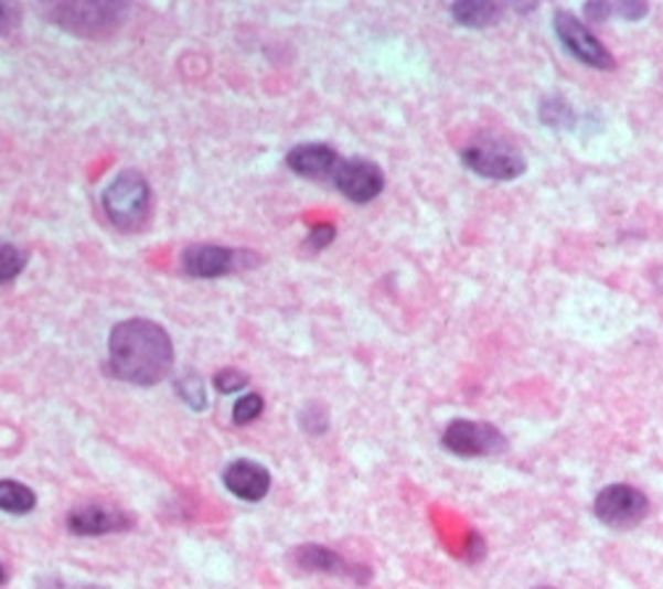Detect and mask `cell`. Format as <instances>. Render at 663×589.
I'll use <instances>...</instances> for the list:
<instances>
[{
  "label": "cell",
  "mask_w": 663,
  "mask_h": 589,
  "mask_svg": "<svg viewBox=\"0 0 663 589\" xmlns=\"http://www.w3.org/2000/svg\"><path fill=\"white\" fill-rule=\"evenodd\" d=\"M108 372L132 385H159L172 372L174 345L167 329L148 319H127L111 329Z\"/></svg>",
  "instance_id": "6da1fadb"
},
{
  "label": "cell",
  "mask_w": 663,
  "mask_h": 589,
  "mask_svg": "<svg viewBox=\"0 0 663 589\" xmlns=\"http://www.w3.org/2000/svg\"><path fill=\"white\" fill-rule=\"evenodd\" d=\"M104 208L114 227L135 232L150 216V184L138 171H121L104 190Z\"/></svg>",
  "instance_id": "7a4b0ae2"
},
{
  "label": "cell",
  "mask_w": 663,
  "mask_h": 589,
  "mask_svg": "<svg viewBox=\"0 0 663 589\" xmlns=\"http://www.w3.org/2000/svg\"><path fill=\"white\" fill-rule=\"evenodd\" d=\"M463 167L484 176V180L511 182L526 171V159L522 150L501 140V137H482V140L471 142L461 153Z\"/></svg>",
  "instance_id": "3957f363"
},
{
  "label": "cell",
  "mask_w": 663,
  "mask_h": 589,
  "mask_svg": "<svg viewBox=\"0 0 663 589\" xmlns=\"http://www.w3.org/2000/svg\"><path fill=\"white\" fill-rule=\"evenodd\" d=\"M121 3H58L51 6L47 13L66 32L79 34V38H95V34H108L114 26L121 24L125 17Z\"/></svg>",
  "instance_id": "277c9868"
},
{
  "label": "cell",
  "mask_w": 663,
  "mask_h": 589,
  "mask_svg": "<svg viewBox=\"0 0 663 589\" xmlns=\"http://www.w3.org/2000/svg\"><path fill=\"white\" fill-rule=\"evenodd\" d=\"M648 508H651L648 497L632 484H608L606 490L598 492L592 505L598 522L611 526V529H632V526L642 524Z\"/></svg>",
  "instance_id": "5b68a950"
},
{
  "label": "cell",
  "mask_w": 663,
  "mask_h": 589,
  "mask_svg": "<svg viewBox=\"0 0 663 589\" xmlns=\"http://www.w3.org/2000/svg\"><path fill=\"white\" fill-rule=\"evenodd\" d=\"M442 448L458 458H488L505 450V437L492 424L456 419L442 431Z\"/></svg>",
  "instance_id": "8992f818"
},
{
  "label": "cell",
  "mask_w": 663,
  "mask_h": 589,
  "mask_svg": "<svg viewBox=\"0 0 663 589\" xmlns=\"http://www.w3.org/2000/svg\"><path fill=\"white\" fill-rule=\"evenodd\" d=\"M553 26H556L558 40L564 43L566 51L571 53L574 58L582 61L585 66L592 68H613V56L606 51L603 43H600L595 34L587 30V26L579 22L577 17L569 11H556L553 17Z\"/></svg>",
  "instance_id": "52a82bcc"
},
{
  "label": "cell",
  "mask_w": 663,
  "mask_h": 589,
  "mask_svg": "<svg viewBox=\"0 0 663 589\" xmlns=\"http://www.w3.org/2000/svg\"><path fill=\"white\" fill-rule=\"evenodd\" d=\"M334 188L353 203H372L385 190V174L374 161L343 159L332 180Z\"/></svg>",
  "instance_id": "ba28073f"
},
{
  "label": "cell",
  "mask_w": 663,
  "mask_h": 589,
  "mask_svg": "<svg viewBox=\"0 0 663 589\" xmlns=\"http://www.w3.org/2000/svg\"><path fill=\"white\" fill-rule=\"evenodd\" d=\"M69 532L79 534V537H100V534H116L125 532L132 524V518L125 511H119L116 505L106 503H82L77 508L69 511Z\"/></svg>",
  "instance_id": "9c48e42d"
},
{
  "label": "cell",
  "mask_w": 663,
  "mask_h": 589,
  "mask_svg": "<svg viewBox=\"0 0 663 589\" xmlns=\"http://www.w3.org/2000/svg\"><path fill=\"white\" fill-rule=\"evenodd\" d=\"M340 163L343 159L338 156V150L324 146V142H303V146H296L287 153V167L306 180L332 182Z\"/></svg>",
  "instance_id": "30bf717a"
},
{
  "label": "cell",
  "mask_w": 663,
  "mask_h": 589,
  "mask_svg": "<svg viewBox=\"0 0 663 589\" xmlns=\"http://www.w3.org/2000/svg\"><path fill=\"white\" fill-rule=\"evenodd\" d=\"M224 488L245 503H261L271 490V474L256 461H232L224 469Z\"/></svg>",
  "instance_id": "8fae6325"
},
{
  "label": "cell",
  "mask_w": 663,
  "mask_h": 589,
  "mask_svg": "<svg viewBox=\"0 0 663 589\" xmlns=\"http://www.w3.org/2000/svg\"><path fill=\"white\" fill-rule=\"evenodd\" d=\"M240 253L222 248V245H193L182 253V266L190 277L216 279L235 271Z\"/></svg>",
  "instance_id": "7c38bea8"
},
{
  "label": "cell",
  "mask_w": 663,
  "mask_h": 589,
  "mask_svg": "<svg viewBox=\"0 0 663 589\" xmlns=\"http://www.w3.org/2000/svg\"><path fill=\"white\" fill-rule=\"evenodd\" d=\"M292 560H296V566L303 568V571H319V574H340V577H351L359 581V571L351 566L347 560L340 556V553L330 550V547L324 545H300L296 553H292ZM364 581V579H361Z\"/></svg>",
  "instance_id": "4fadbf2b"
},
{
  "label": "cell",
  "mask_w": 663,
  "mask_h": 589,
  "mask_svg": "<svg viewBox=\"0 0 663 589\" xmlns=\"http://www.w3.org/2000/svg\"><path fill=\"white\" fill-rule=\"evenodd\" d=\"M503 6L495 0H458L450 6V17L461 26H471V30L495 26L503 19Z\"/></svg>",
  "instance_id": "5bb4252c"
},
{
  "label": "cell",
  "mask_w": 663,
  "mask_h": 589,
  "mask_svg": "<svg viewBox=\"0 0 663 589\" xmlns=\"http://www.w3.org/2000/svg\"><path fill=\"white\" fill-rule=\"evenodd\" d=\"M38 505V495L17 479H0V511L11 516H24Z\"/></svg>",
  "instance_id": "9a60e30c"
},
{
  "label": "cell",
  "mask_w": 663,
  "mask_h": 589,
  "mask_svg": "<svg viewBox=\"0 0 663 589\" xmlns=\"http://www.w3.org/2000/svg\"><path fill=\"white\" fill-rule=\"evenodd\" d=\"M539 121L556 129H571L577 125V114L564 98L550 95V98H543V103H539Z\"/></svg>",
  "instance_id": "2e32d148"
},
{
  "label": "cell",
  "mask_w": 663,
  "mask_h": 589,
  "mask_svg": "<svg viewBox=\"0 0 663 589\" xmlns=\"http://www.w3.org/2000/svg\"><path fill=\"white\" fill-rule=\"evenodd\" d=\"M24 266H26L24 250H19L17 245L0 243V285L17 279L19 274L24 271Z\"/></svg>",
  "instance_id": "e0dca14e"
},
{
  "label": "cell",
  "mask_w": 663,
  "mask_h": 589,
  "mask_svg": "<svg viewBox=\"0 0 663 589\" xmlns=\"http://www.w3.org/2000/svg\"><path fill=\"white\" fill-rule=\"evenodd\" d=\"M177 393L188 406H193L197 410L206 408V385L197 374H184L180 382H177Z\"/></svg>",
  "instance_id": "ac0fdd59"
},
{
  "label": "cell",
  "mask_w": 663,
  "mask_h": 589,
  "mask_svg": "<svg viewBox=\"0 0 663 589\" xmlns=\"http://www.w3.org/2000/svg\"><path fill=\"white\" fill-rule=\"evenodd\" d=\"M261 414H264V397L256 393L243 395L240 400H235V408H232V419H235V424H240V427L256 421Z\"/></svg>",
  "instance_id": "d6986e66"
},
{
  "label": "cell",
  "mask_w": 663,
  "mask_h": 589,
  "mask_svg": "<svg viewBox=\"0 0 663 589\" xmlns=\"http://www.w3.org/2000/svg\"><path fill=\"white\" fill-rule=\"evenodd\" d=\"M300 424H303V429L309 431V435H324L327 427H330V416H327V410L321 408L319 403H311V406L300 414Z\"/></svg>",
  "instance_id": "ffe728a7"
},
{
  "label": "cell",
  "mask_w": 663,
  "mask_h": 589,
  "mask_svg": "<svg viewBox=\"0 0 663 589\" xmlns=\"http://www.w3.org/2000/svg\"><path fill=\"white\" fill-rule=\"evenodd\" d=\"M248 385V376L243 372H237V368H224V372H218L214 376V387L222 395H232V393H240V389Z\"/></svg>",
  "instance_id": "44dd1931"
},
{
  "label": "cell",
  "mask_w": 663,
  "mask_h": 589,
  "mask_svg": "<svg viewBox=\"0 0 663 589\" xmlns=\"http://www.w3.org/2000/svg\"><path fill=\"white\" fill-rule=\"evenodd\" d=\"M611 11L619 13L621 19H627V22H640V19L648 17L651 6L638 3V0H624V3H611Z\"/></svg>",
  "instance_id": "7402d4cb"
},
{
  "label": "cell",
  "mask_w": 663,
  "mask_h": 589,
  "mask_svg": "<svg viewBox=\"0 0 663 589\" xmlns=\"http://www.w3.org/2000/svg\"><path fill=\"white\" fill-rule=\"evenodd\" d=\"M19 22H22V11H19V6L0 3V34L11 32Z\"/></svg>",
  "instance_id": "603a6c76"
},
{
  "label": "cell",
  "mask_w": 663,
  "mask_h": 589,
  "mask_svg": "<svg viewBox=\"0 0 663 589\" xmlns=\"http://www.w3.org/2000/svg\"><path fill=\"white\" fill-rule=\"evenodd\" d=\"M332 239H334V227H332V224H319V227L311 229V235H309V239H306V243H309V248L321 250V248H327V245H330Z\"/></svg>",
  "instance_id": "cb8c5ba5"
},
{
  "label": "cell",
  "mask_w": 663,
  "mask_h": 589,
  "mask_svg": "<svg viewBox=\"0 0 663 589\" xmlns=\"http://www.w3.org/2000/svg\"><path fill=\"white\" fill-rule=\"evenodd\" d=\"M38 589H106V587H95V585H77V581L58 579V577H43V579H38Z\"/></svg>",
  "instance_id": "d4e9b609"
},
{
  "label": "cell",
  "mask_w": 663,
  "mask_h": 589,
  "mask_svg": "<svg viewBox=\"0 0 663 589\" xmlns=\"http://www.w3.org/2000/svg\"><path fill=\"white\" fill-rule=\"evenodd\" d=\"M585 13L590 22H606L613 11H611V3H587Z\"/></svg>",
  "instance_id": "484cf974"
},
{
  "label": "cell",
  "mask_w": 663,
  "mask_h": 589,
  "mask_svg": "<svg viewBox=\"0 0 663 589\" xmlns=\"http://www.w3.org/2000/svg\"><path fill=\"white\" fill-rule=\"evenodd\" d=\"M469 560H480L484 556V539L480 534H471L469 537Z\"/></svg>",
  "instance_id": "4316f807"
},
{
  "label": "cell",
  "mask_w": 663,
  "mask_h": 589,
  "mask_svg": "<svg viewBox=\"0 0 663 589\" xmlns=\"http://www.w3.org/2000/svg\"><path fill=\"white\" fill-rule=\"evenodd\" d=\"M3 581H6V568L0 564V585H3Z\"/></svg>",
  "instance_id": "83f0119b"
},
{
  "label": "cell",
  "mask_w": 663,
  "mask_h": 589,
  "mask_svg": "<svg viewBox=\"0 0 663 589\" xmlns=\"http://www.w3.org/2000/svg\"><path fill=\"white\" fill-rule=\"evenodd\" d=\"M535 589H553V587H535Z\"/></svg>",
  "instance_id": "f1b7e54d"
}]
</instances>
